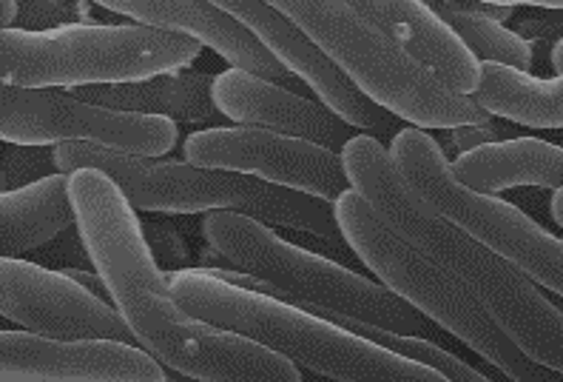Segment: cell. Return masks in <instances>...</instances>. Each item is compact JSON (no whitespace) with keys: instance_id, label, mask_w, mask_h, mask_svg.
<instances>
[{"instance_id":"f1b7e54d","label":"cell","mask_w":563,"mask_h":382,"mask_svg":"<svg viewBox=\"0 0 563 382\" xmlns=\"http://www.w3.org/2000/svg\"><path fill=\"white\" fill-rule=\"evenodd\" d=\"M498 7H541V9H563V0H487Z\"/></svg>"},{"instance_id":"3957f363","label":"cell","mask_w":563,"mask_h":382,"mask_svg":"<svg viewBox=\"0 0 563 382\" xmlns=\"http://www.w3.org/2000/svg\"><path fill=\"white\" fill-rule=\"evenodd\" d=\"M168 280L174 297L191 317L262 342L313 376L339 382H444V374L430 365L387 351L288 299L213 277L208 269H174Z\"/></svg>"},{"instance_id":"30bf717a","label":"cell","mask_w":563,"mask_h":382,"mask_svg":"<svg viewBox=\"0 0 563 382\" xmlns=\"http://www.w3.org/2000/svg\"><path fill=\"white\" fill-rule=\"evenodd\" d=\"M0 140L37 143V146L80 140L137 157H163L177 146L179 129L174 120L159 114L97 106L75 98L71 91L3 84Z\"/></svg>"},{"instance_id":"836d02e7","label":"cell","mask_w":563,"mask_h":382,"mask_svg":"<svg viewBox=\"0 0 563 382\" xmlns=\"http://www.w3.org/2000/svg\"><path fill=\"white\" fill-rule=\"evenodd\" d=\"M555 140H558V146H563V129H561V134H558Z\"/></svg>"},{"instance_id":"44dd1931","label":"cell","mask_w":563,"mask_h":382,"mask_svg":"<svg viewBox=\"0 0 563 382\" xmlns=\"http://www.w3.org/2000/svg\"><path fill=\"white\" fill-rule=\"evenodd\" d=\"M473 98L509 123L563 129V75L543 80L501 63H482V86Z\"/></svg>"},{"instance_id":"484cf974","label":"cell","mask_w":563,"mask_h":382,"mask_svg":"<svg viewBox=\"0 0 563 382\" xmlns=\"http://www.w3.org/2000/svg\"><path fill=\"white\" fill-rule=\"evenodd\" d=\"M441 138H444L446 152H470V149L487 146V143H498L501 138H507L501 125H498V118L489 125H455V129H439ZM444 152V154H446Z\"/></svg>"},{"instance_id":"4fadbf2b","label":"cell","mask_w":563,"mask_h":382,"mask_svg":"<svg viewBox=\"0 0 563 382\" xmlns=\"http://www.w3.org/2000/svg\"><path fill=\"white\" fill-rule=\"evenodd\" d=\"M213 3L225 9L228 14H234L247 32H254L262 46L285 69L302 77L310 91L336 114H342L347 123L358 125L362 132L373 134L382 143L396 138L407 125V120H401L399 114H393L390 109L367 98L351 77L344 75L336 63L330 61L317 43L310 41L302 29L296 26L290 18H285L279 9L268 7L265 0H213Z\"/></svg>"},{"instance_id":"ac0fdd59","label":"cell","mask_w":563,"mask_h":382,"mask_svg":"<svg viewBox=\"0 0 563 382\" xmlns=\"http://www.w3.org/2000/svg\"><path fill=\"white\" fill-rule=\"evenodd\" d=\"M213 77L206 72H165V75L125 80V84L71 86V95L111 109L159 114L174 123H208L228 120L213 103Z\"/></svg>"},{"instance_id":"9a60e30c","label":"cell","mask_w":563,"mask_h":382,"mask_svg":"<svg viewBox=\"0 0 563 382\" xmlns=\"http://www.w3.org/2000/svg\"><path fill=\"white\" fill-rule=\"evenodd\" d=\"M213 103L236 125H262L342 152L362 129L336 114L322 100L279 86L245 69H225L213 77Z\"/></svg>"},{"instance_id":"8992f818","label":"cell","mask_w":563,"mask_h":382,"mask_svg":"<svg viewBox=\"0 0 563 382\" xmlns=\"http://www.w3.org/2000/svg\"><path fill=\"white\" fill-rule=\"evenodd\" d=\"M333 209L344 240L353 245L364 269L376 274L378 283L405 297L450 337L473 348L507 380H563V374L523 354L518 342L489 317L478 297L385 222L358 188L351 186L342 192Z\"/></svg>"},{"instance_id":"d6a6232c","label":"cell","mask_w":563,"mask_h":382,"mask_svg":"<svg viewBox=\"0 0 563 382\" xmlns=\"http://www.w3.org/2000/svg\"><path fill=\"white\" fill-rule=\"evenodd\" d=\"M421 3H424V7H430V9H433L435 3H439V0H421Z\"/></svg>"},{"instance_id":"1f68e13d","label":"cell","mask_w":563,"mask_h":382,"mask_svg":"<svg viewBox=\"0 0 563 382\" xmlns=\"http://www.w3.org/2000/svg\"><path fill=\"white\" fill-rule=\"evenodd\" d=\"M552 66L558 69V75H563V37L555 43V50H552Z\"/></svg>"},{"instance_id":"d4e9b609","label":"cell","mask_w":563,"mask_h":382,"mask_svg":"<svg viewBox=\"0 0 563 382\" xmlns=\"http://www.w3.org/2000/svg\"><path fill=\"white\" fill-rule=\"evenodd\" d=\"M82 14V3L77 0H21V14L12 29H26V32H46V29H60L77 23Z\"/></svg>"},{"instance_id":"5b68a950","label":"cell","mask_w":563,"mask_h":382,"mask_svg":"<svg viewBox=\"0 0 563 382\" xmlns=\"http://www.w3.org/2000/svg\"><path fill=\"white\" fill-rule=\"evenodd\" d=\"M202 234L220 258L276 285L288 303L319 317H351L367 326L399 334H419L441 342L444 328L390 292L378 280L364 277L351 265L282 237L274 226L236 211H208ZM446 334V331H444Z\"/></svg>"},{"instance_id":"603a6c76","label":"cell","mask_w":563,"mask_h":382,"mask_svg":"<svg viewBox=\"0 0 563 382\" xmlns=\"http://www.w3.org/2000/svg\"><path fill=\"white\" fill-rule=\"evenodd\" d=\"M333 323L339 326L351 328L353 334H362L367 340L378 342L387 351H396L401 357H410V360L421 362V365H430V369L441 371L444 380L450 382H484L489 380V374H482L478 369L467 365V362L455 357L453 351H446L441 342L430 340V337H419V334H399V331H387V328L367 326V323L351 320V317H333Z\"/></svg>"},{"instance_id":"8fae6325","label":"cell","mask_w":563,"mask_h":382,"mask_svg":"<svg viewBox=\"0 0 563 382\" xmlns=\"http://www.w3.org/2000/svg\"><path fill=\"white\" fill-rule=\"evenodd\" d=\"M186 161L194 166L254 174L276 186L336 203L353 186L342 152L262 125H211L188 134Z\"/></svg>"},{"instance_id":"9c48e42d","label":"cell","mask_w":563,"mask_h":382,"mask_svg":"<svg viewBox=\"0 0 563 382\" xmlns=\"http://www.w3.org/2000/svg\"><path fill=\"white\" fill-rule=\"evenodd\" d=\"M387 149L407 186L421 200L478 237L532 283L563 297V237L543 229L541 222L523 215L512 203L461 186L450 172V161L439 140L421 125L407 123Z\"/></svg>"},{"instance_id":"e575fe53","label":"cell","mask_w":563,"mask_h":382,"mask_svg":"<svg viewBox=\"0 0 563 382\" xmlns=\"http://www.w3.org/2000/svg\"><path fill=\"white\" fill-rule=\"evenodd\" d=\"M555 306L561 308V312H563V297H558V303H555Z\"/></svg>"},{"instance_id":"83f0119b","label":"cell","mask_w":563,"mask_h":382,"mask_svg":"<svg viewBox=\"0 0 563 382\" xmlns=\"http://www.w3.org/2000/svg\"><path fill=\"white\" fill-rule=\"evenodd\" d=\"M450 7L455 9H464V12H478V14H487L493 21L504 23L512 18V7H498V3H487V0H446Z\"/></svg>"},{"instance_id":"f546056e","label":"cell","mask_w":563,"mask_h":382,"mask_svg":"<svg viewBox=\"0 0 563 382\" xmlns=\"http://www.w3.org/2000/svg\"><path fill=\"white\" fill-rule=\"evenodd\" d=\"M18 14H21V0H3V14H0L3 29H12L14 21H18Z\"/></svg>"},{"instance_id":"7c38bea8","label":"cell","mask_w":563,"mask_h":382,"mask_svg":"<svg viewBox=\"0 0 563 382\" xmlns=\"http://www.w3.org/2000/svg\"><path fill=\"white\" fill-rule=\"evenodd\" d=\"M0 317L55 340L137 342L118 306L71 274L23 258L0 260Z\"/></svg>"},{"instance_id":"ba28073f","label":"cell","mask_w":563,"mask_h":382,"mask_svg":"<svg viewBox=\"0 0 563 382\" xmlns=\"http://www.w3.org/2000/svg\"><path fill=\"white\" fill-rule=\"evenodd\" d=\"M0 52L3 84L71 89L186 69L202 43L145 23H71L46 32L3 29Z\"/></svg>"},{"instance_id":"d6986e66","label":"cell","mask_w":563,"mask_h":382,"mask_svg":"<svg viewBox=\"0 0 563 382\" xmlns=\"http://www.w3.org/2000/svg\"><path fill=\"white\" fill-rule=\"evenodd\" d=\"M450 172L478 195H498L518 186L561 188L563 146L541 138L498 140L453 157Z\"/></svg>"},{"instance_id":"cb8c5ba5","label":"cell","mask_w":563,"mask_h":382,"mask_svg":"<svg viewBox=\"0 0 563 382\" xmlns=\"http://www.w3.org/2000/svg\"><path fill=\"white\" fill-rule=\"evenodd\" d=\"M55 146H37V143H9L3 140V172H0V188L14 192L29 183L57 174Z\"/></svg>"},{"instance_id":"ffe728a7","label":"cell","mask_w":563,"mask_h":382,"mask_svg":"<svg viewBox=\"0 0 563 382\" xmlns=\"http://www.w3.org/2000/svg\"><path fill=\"white\" fill-rule=\"evenodd\" d=\"M71 174H52L0 195V251L3 258H26L55 240L75 222L69 195Z\"/></svg>"},{"instance_id":"4dcf8cb0","label":"cell","mask_w":563,"mask_h":382,"mask_svg":"<svg viewBox=\"0 0 563 382\" xmlns=\"http://www.w3.org/2000/svg\"><path fill=\"white\" fill-rule=\"evenodd\" d=\"M552 215H555L558 226L563 229V186L555 188V197H552Z\"/></svg>"},{"instance_id":"e0dca14e","label":"cell","mask_w":563,"mask_h":382,"mask_svg":"<svg viewBox=\"0 0 563 382\" xmlns=\"http://www.w3.org/2000/svg\"><path fill=\"white\" fill-rule=\"evenodd\" d=\"M385 35L410 52L441 84L459 95H475L482 84V61L464 46L453 29L421 0H347Z\"/></svg>"},{"instance_id":"7a4b0ae2","label":"cell","mask_w":563,"mask_h":382,"mask_svg":"<svg viewBox=\"0 0 563 382\" xmlns=\"http://www.w3.org/2000/svg\"><path fill=\"white\" fill-rule=\"evenodd\" d=\"M342 161L353 188L373 203L385 222L470 288L523 354L563 374V312L543 297L541 285L421 200L378 138L358 132L342 149Z\"/></svg>"},{"instance_id":"52a82bcc","label":"cell","mask_w":563,"mask_h":382,"mask_svg":"<svg viewBox=\"0 0 563 382\" xmlns=\"http://www.w3.org/2000/svg\"><path fill=\"white\" fill-rule=\"evenodd\" d=\"M302 29L353 84L421 129L489 125L493 111L473 95L450 91L433 72L385 35L347 0H265Z\"/></svg>"},{"instance_id":"277c9868","label":"cell","mask_w":563,"mask_h":382,"mask_svg":"<svg viewBox=\"0 0 563 382\" xmlns=\"http://www.w3.org/2000/svg\"><path fill=\"white\" fill-rule=\"evenodd\" d=\"M55 161L63 174L80 168H103L114 177L131 206L165 215H200V211H236L256 217L274 229L313 231L344 243L333 203L308 192L276 186L254 174L194 166L188 161H154L95 143H57Z\"/></svg>"},{"instance_id":"7402d4cb","label":"cell","mask_w":563,"mask_h":382,"mask_svg":"<svg viewBox=\"0 0 563 382\" xmlns=\"http://www.w3.org/2000/svg\"><path fill=\"white\" fill-rule=\"evenodd\" d=\"M433 12L453 29L455 35L464 41V46L482 63H501V66H512V69L521 72L532 69V46L512 29H504L487 14L464 12V9L450 7V3H441Z\"/></svg>"},{"instance_id":"5bb4252c","label":"cell","mask_w":563,"mask_h":382,"mask_svg":"<svg viewBox=\"0 0 563 382\" xmlns=\"http://www.w3.org/2000/svg\"><path fill=\"white\" fill-rule=\"evenodd\" d=\"M3 382H159L172 380L143 346L123 340H55L35 331H0Z\"/></svg>"},{"instance_id":"6da1fadb","label":"cell","mask_w":563,"mask_h":382,"mask_svg":"<svg viewBox=\"0 0 563 382\" xmlns=\"http://www.w3.org/2000/svg\"><path fill=\"white\" fill-rule=\"evenodd\" d=\"M71 206L82 243L111 303L165 369L202 382H299L302 369L262 342L197 320L174 297L145 240L137 209L103 168H80L69 181Z\"/></svg>"},{"instance_id":"4316f807","label":"cell","mask_w":563,"mask_h":382,"mask_svg":"<svg viewBox=\"0 0 563 382\" xmlns=\"http://www.w3.org/2000/svg\"><path fill=\"white\" fill-rule=\"evenodd\" d=\"M143 229H145V240H148V245H152L157 263H168V265L186 263L188 251L186 245H183V240H179L177 231H172L168 226H143Z\"/></svg>"},{"instance_id":"2e32d148","label":"cell","mask_w":563,"mask_h":382,"mask_svg":"<svg viewBox=\"0 0 563 382\" xmlns=\"http://www.w3.org/2000/svg\"><path fill=\"white\" fill-rule=\"evenodd\" d=\"M97 7L109 9L131 18L134 23L157 26L165 32L197 37L202 46L213 50L222 61H228L234 69L254 72V75L274 80L279 86L308 95L310 86L302 77L285 69L254 32H247L234 14L217 7L213 0H95Z\"/></svg>"}]
</instances>
